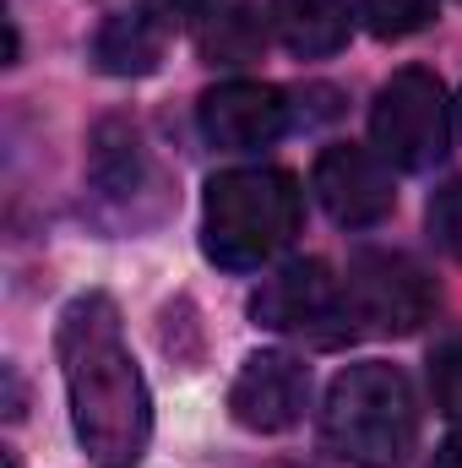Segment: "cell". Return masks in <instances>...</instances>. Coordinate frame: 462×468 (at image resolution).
<instances>
[{"instance_id": "obj_1", "label": "cell", "mask_w": 462, "mask_h": 468, "mask_svg": "<svg viewBox=\"0 0 462 468\" xmlns=\"http://www.w3.org/2000/svg\"><path fill=\"white\" fill-rule=\"evenodd\" d=\"M71 431L99 468H136L152 441V398L125 349L110 294H77L55 333Z\"/></svg>"}, {"instance_id": "obj_2", "label": "cell", "mask_w": 462, "mask_h": 468, "mask_svg": "<svg viewBox=\"0 0 462 468\" xmlns=\"http://www.w3.org/2000/svg\"><path fill=\"white\" fill-rule=\"evenodd\" d=\"M419 436V403L397 365L364 359L338 370L321 403V441L348 468H397Z\"/></svg>"}, {"instance_id": "obj_3", "label": "cell", "mask_w": 462, "mask_h": 468, "mask_svg": "<svg viewBox=\"0 0 462 468\" xmlns=\"http://www.w3.org/2000/svg\"><path fill=\"white\" fill-rule=\"evenodd\" d=\"M299 218L305 197L289 169H229L202 197V250L229 272H250L299 234Z\"/></svg>"}, {"instance_id": "obj_4", "label": "cell", "mask_w": 462, "mask_h": 468, "mask_svg": "<svg viewBox=\"0 0 462 468\" xmlns=\"http://www.w3.org/2000/svg\"><path fill=\"white\" fill-rule=\"evenodd\" d=\"M370 142L392 169L425 175L452 153V99L436 71L403 66L381 82L370 104Z\"/></svg>"}, {"instance_id": "obj_5", "label": "cell", "mask_w": 462, "mask_h": 468, "mask_svg": "<svg viewBox=\"0 0 462 468\" xmlns=\"http://www.w3.org/2000/svg\"><path fill=\"white\" fill-rule=\"evenodd\" d=\"M348 316L359 333L408 338L436 316V278L408 250H359L343 278Z\"/></svg>"}, {"instance_id": "obj_6", "label": "cell", "mask_w": 462, "mask_h": 468, "mask_svg": "<svg viewBox=\"0 0 462 468\" xmlns=\"http://www.w3.org/2000/svg\"><path fill=\"white\" fill-rule=\"evenodd\" d=\"M250 316H256V327L305 338V344H316V349H332V344H343L348 333H353L343 283H338L332 267L316 261V256L283 261L272 278H261V289L250 294Z\"/></svg>"}, {"instance_id": "obj_7", "label": "cell", "mask_w": 462, "mask_h": 468, "mask_svg": "<svg viewBox=\"0 0 462 468\" xmlns=\"http://www.w3.org/2000/svg\"><path fill=\"white\" fill-rule=\"evenodd\" d=\"M310 191L327 207V218L343 224V229H375L397 207L392 164L381 153H370V147H353V142L321 147V158L310 169Z\"/></svg>"}, {"instance_id": "obj_8", "label": "cell", "mask_w": 462, "mask_h": 468, "mask_svg": "<svg viewBox=\"0 0 462 468\" xmlns=\"http://www.w3.org/2000/svg\"><path fill=\"white\" fill-rule=\"evenodd\" d=\"M305 403H310V365L294 359V354H283V349L250 354L229 387L234 425H245L256 436L294 431L305 420Z\"/></svg>"}, {"instance_id": "obj_9", "label": "cell", "mask_w": 462, "mask_h": 468, "mask_svg": "<svg viewBox=\"0 0 462 468\" xmlns=\"http://www.w3.org/2000/svg\"><path fill=\"white\" fill-rule=\"evenodd\" d=\"M196 125L218 153H256V147H272L289 131V99L272 82L234 77V82H218V88L202 93Z\"/></svg>"}, {"instance_id": "obj_10", "label": "cell", "mask_w": 462, "mask_h": 468, "mask_svg": "<svg viewBox=\"0 0 462 468\" xmlns=\"http://www.w3.org/2000/svg\"><path fill=\"white\" fill-rule=\"evenodd\" d=\"M267 22L278 33V44L299 60H321L338 55L348 44V0H272Z\"/></svg>"}, {"instance_id": "obj_11", "label": "cell", "mask_w": 462, "mask_h": 468, "mask_svg": "<svg viewBox=\"0 0 462 468\" xmlns=\"http://www.w3.org/2000/svg\"><path fill=\"white\" fill-rule=\"evenodd\" d=\"M163 44H169V27L147 5L142 11H115V16H104V27L93 38V60L110 77H147V71H158Z\"/></svg>"}, {"instance_id": "obj_12", "label": "cell", "mask_w": 462, "mask_h": 468, "mask_svg": "<svg viewBox=\"0 0 462 468\" xmlns=\"http://www.w3.org/2000/svg\"><path fill=\"white\" fill-rule=\"evenodd\" d=\"M147 180H152V169H147V147H142L136 125L131 120H104L93 131V186L115 202H131Z\"/></svg>"}, {"instance_id": "obj_13", "label": "cell", "mask_w": 462, "mask_h": 468, "mask_svg": "<svg viewBox=\"0 0 462 468\" xmlns=\"http://www.w3.org/2000/svg\"><path fill=\"white\" fill-rule=\"evenodd\" d=\"M196 49L207 66H245L267 49V22L256 5H218L196 22Z\"/></svg>"}, {"instance_id": "obj_14", "label": "cell", "mask_w": 462, "mask_h": 468, "mask_svg": "<svg viewBox=\"0 0 462 468\" xmlns=\"http://www.w3.org/2000/svg\"><path fill=\"white\" fill-rule=\"evenodd\" d=\"M353 11L386 44L392 38H408V33H419V27L436 22V0H353Z\"/></svg>"}, {"instance_id": "obj_15", "label": "cell", "mask_w": 462, "mask_h": 468, "mask_svg": "<svg viewBox=\"0 0 462 468\" xmlns=\"http://www.w3.org/2000/svg\"><path fill=\"white\" fill-rule=\"evenodd\" d=\"M430 392L446 420H462V338H446L430 354Z\"/></svg>"}, {"instance_id": "obj_16", "label": "cell", "mask_w": 462, "mask_h": 468, "mask_svg": "<svg viewBox=\"0 0 462 468\" xmlns=\"http://www.w3.org/2000/svg\"><path fill=\"white\" fill-rule=\"evenodd\" d=\"M430 234H436V245L452 256V261H462V180H446L436 197H430Z\"/></svg>"}, {"instance_id": "obj_17", "label": "cell", "mask_w": 462, "mask_h": 468, "mask_svg": "<svg viewBox=\"0 0 462 468\" xmlns=\"http://www.w3.org/2000/svg\"><path fill=\"white\" fill-rule=\"evenodd\" d=\"M163 27H174V22H202L207 11H218V0H142Z\"/></svg>"}, {"instance_id": "obj_18", "label": "cell", "mask_w": 462, "mask_h": 468, "mask_svg": "<svg viewBox=\"0 0 462 468\" xmlns=\"http://www.w3.org/2000/svg\"><path fill=\"white\" fill-rule=\"evenodd\" d=\"M436 468H462V425L446 436V447H441V458H436Z\"/></svg>"}]
</instances>
